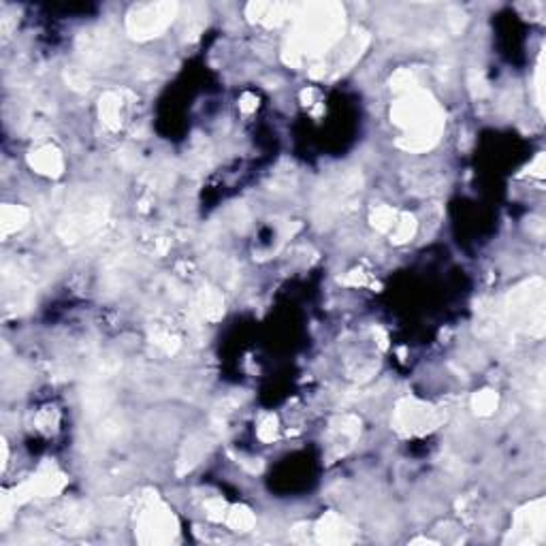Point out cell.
Segmentation results:
<instances>
[{"label": "cell", "instance_id": "8", "mask_svg": "<svg viewBox=\"0 0 546 546\" xmlns=\"http://www.w3.org/2000/svg\"><path fill=\"white\" fill-rule=\"evenodd\" d=\"M28 209L21 205H2L0 209V229L2 235H11L15 231H19L26 222H28Z\"/></svg>", "mask_w": 546, "mask_h": 546}, {"label": "cell", "instance_id": "19", "mask_svg": "<svg viewBox=\"0 0 546 546\" xmlns=\"http://www.w3.org/2000/svg\"><path fill=\"white\" fill-rule=\"evenodd\" d=\"M470 88H472L474 96H485V94H489V85H487L483 73H472V75H470Z\"/></svg>", "mask_w": 546, "mask_h": 546}, {"label": "cell", "instance_id": "3", "mask_svg": "<svg viewBox=\"0 0 546 546\" xmlns=\"http://www.w3.org/2000/svg\"><path fill=\"white\" fill-rule=\"evenodd\" d=\"M442 423V414L423 401L416 399H404L397 404L393 425L397 431L406 436H423L427 431H434Z\"/></svg>", "mask_w": 546, "mask_h": 546}, {"label": "cell", "instance_id": "9", "mask_svg": "<svg viewBox=\"0 0 546 546\" xmlns=\"http://www.w3.org/2000/svg\"><path fill=\"white\" fill-rule=\"evenodd\" d=\"M98 111H100V122L115 130L120 126V111H122V98L113 92H107L105 96H100V105H98Z\"/></svg>", "mask_w": 546, "mask_h": 546}, {"label": "cell", "instance_id": "21", "mask_svg": "<svg viewBox=\"0 0 546 546\" xmlns=\"http://www.w3.org/2000/svg\"><path fill=\"white\" fill-rule=\"evenodd\" d=\"M239 107H241V111H252V109H256V96H252V94H243L241 96V103H239Z\"/></svg>", "mask_w": 546, "mask_h": 546}, {"label": "cell", "instance_id": "12", "mask_svg": "<svg viewBox=\"0 0 546 546\" xmlns=\"http://www.w3.org/2000/svg\"><path fill=\"white\" fill-rule=\"evenodd\" d=\"M414 233H416V218L412 214H399L391 231V239L395 243H406L414 237Z\"/></svg>", "mask_w": 546, "mask_h": 546}, {"label": "cell", "instance_id": "1", "mask_svg": "<svg viewBox=\"0 0 546 546\" xmlns=\"http://www.w3.org/2000/svg\"><path fill=\"white\" fill-rule=\"evenodd\" d=\"M177 536V521L160 500H149L137 519V540L143 545H167Z\"/></svg>", "mask_w": 546, "mask_h": 546}, {"label": "cell", "instance_id": "16", "mask_svg": "<svg viewBox=\"0 0 546 546\" xmlns=\"http://www.w3.org/2000/svg\"><path fill=\"white\" fill-rule=\"evenodd\" d=\"M472 406H474V412H476V414L489 416V414H493L495 408H498V395H495L493 391H481L478 395H474Z\"/></svg>", "mask_w": 546, "mask_h": 546}, {"label": "cell", "instance_id": "17", "mask_svg": "<svg viewBox=\"0 0 546 546\" xmlns=\"http://www.w3.org/2000/svg\"><path fill=\"white\" fill-rule=\"evenodd\" d=\"M226 513H229V506H226L224 500L211 498V500L205 502V515H207V519H211V521H224V519H226Z\"/></svg>", "mask_w": 546, "mask_h": 546}, {"label": "cell", "instance_id": "15", "mask_svg": "<svg viewBox=\"0 0 546 546\" xmlns=\"http://www.w3.org/2000/svg\"><path fill=\"white\" fill-rule=\"evenodd\" d=\"M397 216H399V214H397L393 207L380 205V207H376L374 214H372V224H374L380 233H391L393 226H395V222H397Z\"/></svg>", "mask_w": 546, "mask_h": 546}, {"label": "cell", "instance_id": "18", "mask_svg": "<svg viewBox=\"0 0 546 546\" xmlns=\"http://www.w3.org/2000/svg\"><path fill=\"white\" fill-rule=\"evenodd\" d=\"M278 436V421L275 416H265L258 425V438L263 442H273Z\"/></svg>", "mask_w": 546, "mask_h": 546}, {"label": "cell", "instance_id": "13", "mask_svg": "<svg viewBox=\"0 0 546 546\" xmlns=\"http://www.w3.org/2000/svg\"><path fill=\"white\" fill-rule=\"evenodd\" d=\"M203 453H205V440H201V438L190 440V442L184 446V451H182V457H179V472L192 470V468L201 461Z\"/></svg>", "mask_w": 546, "mask_h": 546}, {"label": "cell", "instance_id": "5", "mask_svg": "<svg viewBox=\"0 0 546 546\" xmlns=\"http://www.w3.org/2000/svg\"><path fill=\"white\" fill-rule=\"evenodd\" d=\"M66 485V478L64 474L53 468V466H43L36 476H32L26 485H21L17 491H15V502H26L30 498H49V495H56L64 489Z\"/></svg>", "mask_w": 546, "mask_h": 546}, {"label": "cell", "instance_id": "11", "mask_svg": "<svg viewBox=\"0 0 546 546\" xmlns=\"http://www.w3.org/2000/svg\"><path fill=\"white\" fill-rule=\"evenodd\" d=\"M226 525L233 530V532H250L254 525H256V517L250 508L246 506H235V508H229L226 513Z\"/></svg>", "mask_w": 546, "mask_h": 546}, {"label": "cell", "instance_id": "20", "mask_svg": "<svg viewBox=\"0 0 546 546\" xmlns=\"http://www.w3.org/2000/svg\"><path fill=\"white\" fill-rule=\"evenodd\" d=\"M542 73H545V64H542V56H540L538 68H536V92H538V103L540 105L545 100V79H542Z\"/></svg>", "mask_w": 546, "mask_h": 546}, {"label": "cell", "instance_id": "10", "mask_svg": "<svg viewBox=\"0 0 546 546\" xmlns=\"http://www.w3.org/2000/svg\"><path fill=\"white\" fill-rule=\"evenodd\" d=\"M199 310L203 314V318L207 320H218L224 314V301L222 295L214 288H203L199 295Z\"/></svg>", "mask_w": 546, "mask_h": 546}, {"label": "cell", "instance_id": "2", "mask_svg": "<svg viewBox=\"0 0 546 546\" xmlns=\"http://www.w3.org/2000/svg\"><path fill=\"white\" fill-rule=\"evenodd\" d=\"M177 15V4L173 2H147V4H137L128 17H126V28L130 36L135 38H152L164 32L171 21Z\"/></svg>", "mask_w": 546, "mask_h": 546}, {"label": "cell", "instance_id": "6", "mask_svg": "<svg viewBox=\"0 0 546 546\" xmlns=\"http://www.w3.org/2000/svg\"><path fill=\"white\" fill-rule=\"evenodd\" d=\"M314 536L318 542L322 545H348L355 540V530L340 517V515H325L316 530H314Z\"/></svg>", "mask_w": 546, "mask_h": 546}, {"label": "cell", "instance_id": "14", "mask_svg": "<svg viewBox=\"0 0 546 546\" xmlns=\"http://www.w3.org/2000/svg\"><path fill=\"white\" fill-rule=\"evenodd\" d=\"M391 88L397 96H404V94H410L414 90H419V83H416V77L412 70L408 68H401L397 70L393 77H391Z\"/></svg>", "mask_w": 546, "mask_h": 546}, {"label": "cell", "instance_id": "7", "mask_svg": "<svg viewBox=\"0 0 546 546\" xmlns=\"http://www.w3.org/2000/svg\"><path fill=\"white\" fill-rule=\"evenodd\" d=\"M28 164L41 173V175H47V177H58L64 169V158L60 154L58 147L53 145H41L36 147L34 152H30L28 156Z\"/></svg>", "mask_w": 546, "mask_h": 546}, {"label": "cell", "instance_id": "4", "mask_svg": "<svg viewBox=\"0 0 546 546\" xmlns=\"http://www.w3.org/2000/svg\"><path fill=\"white\" fill-rule=\"evenodd\" d=\"M545 500H534L515 515V523L506 542L513 545H540L545 540Z\"/></svg>", "mask_w": 546, "mask_h": 546}]
</instances>
